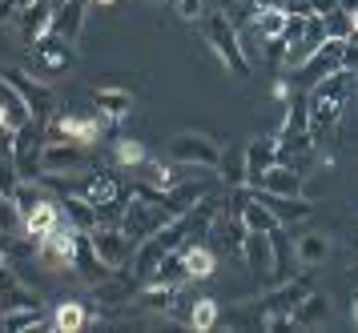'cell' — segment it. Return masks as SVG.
Instances as JSON below:
<instances>
[{"label":"cell","mask_w":358,"mask_h":333,"mask_svg":"<svg viewBox=\"0 0 358 333\" xmlns=\"http://www.w3.org/2000/svg\"><path fill=\"white\" fill-rule=\"evenodd\" d=\"M250 189L298 197V193H302V169H298V165H290V161H278V165H270V169L258 177V185H250Z\"/></svg>","instance_id":"16"},{"label":"cell","mask_w":358,"mask_h":333,"mask_svg":"<svg viewBox=\"0 0 358 333\" xmlns=\"http://www.w3.org/2000/svg\"><path fill=\"white\" fill-rule=\"evenodd\" d=\"M17 4H20V0H17Z\"/></svg>","instance_id":"46"},{"label":"cell","mask_w":358,"mask_h":333,"mask_svg":"<svg viewBox=\"0 0 358 333\" xmlns=\"http://www.w3.org/2000/svg\"><path fill=\"white\" fill-rule=\"evenodd\" d=\"M178 293H181V286L145 281V286H141V305H145V309H157V313H173V305H178Z\"/></svg>","instance_id":"29"},{"label":"cell","mask_w":358,"mask_h":333,"mask_svg":"<svg viewBox=\"0 0 358 333\" xmlns=\"http://www.w3.org/2000/svg\"><path fill=\"white\" fill-rule=\"evenodd\" d=\"M93 109H97L109 125H121L133 112V93L121 89V84H97V89H93Z\"/></svg>","instance_id":"14"},{"label":"cell","mask_w":358,"mask_h":333,"mask_svg":"<svg viewBox=\"0 0 358 333\" xmlns=\"http://www.w3.org/2000/svg\"><path fill=\"white\" fill-rule=\"evenodd\" d=\"M13 8H17V0H0V20H4V16L13 13Z\"/></svg>","instance_id":"40"},{"label":"cell","mask_w":358,"mask_h":333,"mask_svg":"<svg viewBox=\"0 0 358 333\" xmlns=\"http://www.w3.org/2000/svg\"><path fill=\"white\" fill-rule=\"evenodd\" d=\"M294 253H298V265L314 269L318 261H326V253H330V241H326L322 233H302V237L294 241Z\"/></svg>","instance_id":"30"},{"label":"cell","mask_w":358,"mask_h":333,"mask_svg":"<svg viewBox=\"0 0 358 333\" xmlns=\"http://www.w3.org/2000/svg\"><path fill=\"white\" fill-rule=\"evenodd\" d=\"M57 225H65V213H61V197L52 201V197H45V201H36L29 213H24V237H33V241H45L57 229Z\"/></svg>","instance_id":"13"},{"label":"cell","mask_w":358,"mask_h":333,"mask_svg":"<svg viewBox=\"0 0 358 333\" xmlns=\"http://www.w3.org/2000/svg\"><path fill=\"white\" fill-rule=\"evenodd\" d=\"M93 4H101V8H113L117 0H93Z\"/></svg>","instance_id":"42"},{"label":"cell","mask_w":358,"mask_h":333,"mask_svg":"<svg viewBox=\"0 0 358 333\" xmlns=\"http://www.w3.org/2000/svg\"><path fill=\"white\" fill-rule=\"evenodd\" d=\"M41 169L52 177H77L89 169V149L77 141H45V149H41Z\"/></svg>","instance_id":"7"},{"label":"cell","mask_w":358,"mask_h":333,"mask_svg":"<svg viewBox=\"0 0 358 333\" xmlns=\"http://www.w3.org/2000/svg\"><path fill=\"white\" fill-rule=\"evenodd\" d=\"M0 80H4V73H0Z\"/></svg>","instance_id":"45"},{"label":"cell","mask_w":358,"mask_h":333,"mask_svg":"<svg viewBox=\"0 0 358 333\" xmlns=\"http://www.w3.org/2000/svg\"><path fill=\"white\" fill-rule=\"evenodd\" d=\"M109 128L113 125H109L101 112H52L49 137L52 141H77V145H85V149H93Z\"/></svg>","instance_id":"3"},{"label":"cell","mask_w":358,"mask_h":333,"mask_svg":"<svg viewBox=\"0 0 358 333\" xmlns=\"http://www.w3.org/2000/svg\"><path fill=\"white\" fill-rule=\"evenodd\" d=\"M61 213H65V221L77 233H93L97 229V205L85 201L81 193H61Z\"/></svg>","instance_id":"24"},{"label":"cell","mask_w":358,"mask_h":333,"mask_svg":"<svg viewBox=\"0 0 358 333\" xmlns=\"http://www.w3.org/2000/svg\"><path fill=\"white\" fill-rule=\"evenodd\" d=\"M355 73H346V68H338V73H330V77H322L318 84H310V133H314V141H322V137H330L334 128H338V117H342V105H346V96H350V84H355Z\"/></svg>","instance_id":"1"},{"label":"cell","mask_w":358,"mask_h":333,"mask_svg":"<svg viewBox=\"0 0 358 333\" xmlns=\"http://www.w3.org/2000/svg\"><path fill=\"white\" fill-rule=\"evenodd\" d=\"M290 321L298 325V330H318V325L330 321V302H326L322 293H314V289H310L306 297L290 309Z\"/></svg>","instance_id":"22"},{"label":"cell","mask_w":358,"mask_h":333,"mask_svg":"<svg viewBox=\"0 0 358 333\" xmlns=\"http://www.w3.org/2000/svg\"><path fill=\"white\" fill-rule=\"evenodd\" d=\"M20 305H41V297H36L33 289H29L17 273H13V265L4 261V265H0V313L20 309Z\"/></svg>","instance_id":"18"},{"label":"cell","mask_w":358,"mask_h":333,"mask_svg":"<svg viewBox=\"0 0 358 333\" xmlns=\"http://www.w3.org/2000/svg\"><path fill=\"white\" fill-rule=\"evenodd\" d=\"M0 265H4V253H0Z\"/></svg>","instance_id":"44"},{"label":"cell","mask_w":358,"mask_h":333,"mask_svg":"<svg viewBox=\"0 0 358 333\" xmlns=\"http://www.w3.org/2000/svg\"><path fill=\"white\" fill-rule=\"evenodd\" d=\"M137 173H141V185H149V189H157V193H165V189H173V185H178V177H173V165H165V161H153V157H145V165H141Z\"/></svg>","instance_id":"32"},{"label":"cell","mask_w":358,"mask_h":333,"mask_svg":"<svg viewBox=\"0 0 358 333\" xmlns=\"http://www.w3.org/2000/svg\"><path fill=\"white\" fill-rule=\"evenodd\" d=\"M173 217H178V213H173V209H165L162 201H149V197H137V193H133V197H129V209H125V221H121V229H125V233H129L137 245H141L145 237L162 233V229L173 221Z\"/></svg>","instance_id":"4"},{"label":"cell","mask_w":358,"mask_h":333,"mask_svg":"<svg viewBox=\"0 0 358 333\" xmlns=\"http://www.w3.org/2000/svg\"><path fill=\"white\" fill-rule=\"evenodd\" d=\"M17 24H20V40L33 48L45 32H52V20H57V0H24L17 4Z\"/></svg>","instance_id":"11"},{"label":"cell","mask_w":358,"mask_h":333,"mask_svg":"<svg viewBox=\"0 0 358 333\" xmlns=\"http://www.w3.org/2000/svg\"><path fill=\"white\" fill-rule=\"evenodd\" d=\"M4 80L24 96V105H29V112H33L36 121H45V125H49L52 112H57V96H52L49 84H45V80H36L33 73H24V68H8Z\"/></svg>","instance_id":"8"},{"label":"cell","mask_w":358,"mask_h":333,"mask_svg":"<svg viewBox=\"0 0 358 333\" xmlns=\"http://www.w3.org/2000/svg\"><path fill=\"white\" fill-rule=\"evenodd\" d=\"M149 281H162V286H185V281H189V273H185V257H181V249L165 253L162 265H157V273H153Z\"/></svg>","instance_id":"35"},{"label":"cell","mask_w":358,"mask_h":333,"mask_svg":"<svg viewBox=\"0 0 358 333\" xmlns=\"http://www.w3.org/2000/svg\"><path fill=\"white\" fill-rule=\"evenodd\" d=\"M24 121H33V112H29V105H24V96H20L8 80H0V128L17 133Z\"/></svg>","instance_id":"25"},{"label":"cell","mask_w":358,"mask_h":333,"mask_svg":"<svg viewBox=\"0 0 358 333\" xmlns=\"http://www.w3.org/2000/svg\"><path fill=\"white\" fill-rule=\"evenodd\" d=\"M169 4H173V13H178L181 20H189V24H201V16L210 13L206 0H169Z\"/></svg>","instance_id":"37"},{"label":"cell","mask_w":358,"mask_h":333,"mask_svg":"<svg viewBox=\"0 0 358 333\" xmlns=\"http://www.w3.org/2000/svg\"><path fill=\"white\" fill-rule=\"evenodd\" d=\"M201 36H206V45L217 52V61L226 64L234 77H250V57L242 48V32L229 20V13H213L210 8L201 16Z\"/></svg>","instance_id":"2"},{"label":"cell","mask_w":358,"mask_h":333,"mask_svg":"<svg viewBox=\"0 0 358 333\" xmlns=\"http://www.w3.org/2000/svg\"><path fill=\"white\" fill-rule=\"evenodd\" d=\"M85 16H89V0H61V4H57L52 32H61L69 45H77L81 32H85Z\"/></svg>","instance_id":"20"},{"label":"cell","mask_w":358,"mask_h":333,"mask_svg":"<svg viewBox=\"0 0 358 333\" xmlns=\"http://www.w3.org/2000/svg\"><path fill=\"white\" fill-rule=\"evenodd\" d=\"M89 321H93V313H89V305L85 302H57L49 325L57 333H77V330H85Z\"/></svg>","instance_id":"27"},{"label":"cell","mask_w":358,"mask_h":333,"mask_svg":"<svg viewBox=\"0 0 358 333\" xmlns=\"http://www.w3.org/2000/svg\"><path fill=\"white\" fill-rule=\"evenodd\" d=\"M217 318H222L217 302H213V297H197L194 313H189V325H194L197 333H206V330H213V325H217Z\"/></svg>","instance_id":"36"},{"label":"cell","mask_w":358,"mask_h":333,"mask_svg":"<svg viewBox=\"0 0 358 333\" xmlns=\"http://www.w3.org/2000/svg\"><path fill=\"white\" fill-rule=\"evenodd\" d=\"M342 68L358 77V40H346V48H342Z\"/></svg>","instance_id":"38"},{"label":"cell","mask_w":358,"mask_h":333,"mask_svg":"<svg viewBox=\"0 0 358 333\" xmlns=\"http://www.w3.org/2000/svg\"><path fill=\"white\" fill-rule=\"evenodd\" d=\"M242 257L250 273L258 277V281H270V273H274V245H270V233H245V245H242Z\"/></svg>","instance_id":"17"},{"label":"cell","mask_w":358,"mask_h":333,"mask_svg":"<svg viewBox=\"0 0 358 333\" xmlns=\"http://www.w3.org/2000/svg\"><path fill=\"white\" fill-rule=\"evenodd\" d=\"M169 157L178 161V165L217 169V161H222V145L213 141L210 133H194V128H185V133H178V137L169 141Z\"/></svg>","instance_id":"5"},{"label":"cell","mask_w":358,"mask_h":333,"mask_svg":"<svg viewBox=\"0 0 358 333\" xmlns=\"http://www.w3.org/2000/svg\"><path fill=\"white\" fill-rule=\"evenodd\" d=\"M77 193H81L85 201H93V205H105V201H113V197H121V181H117L109 169H97V173H85V181L77 185Z\"/></svg>","instance_id":"23"},{"label":"cell","mask_w":358,"mask_h":333,"mask_svg":"<svg viewBox=\"0 0 358 333\" xmlns=\"http://www.w3.org/2000/svg\"><path fill=\"white\" fill-rule=\"evenodd\" d=\"M145 145L133 141V137H113V165H121V169H141L145 165Z\"/></svg>","instance_id":"33"},{"label":"cell","mask_w":358,"mask_h":333,"mask_svg":"<svg viewBox=\"0 0 358 333\" xmlns=\"http://www.w3.org/2000/svg\"><path fill=\"white\" fill-rule=\"evenodd\" d=\"M29 52H33V64H36L33 73H41V77H57V73H65L73 64V45L61 32H45Z\"/></svg>","instance_id":"10"},{"label":"cell","mask_w":358,"mask_h":333,"mask_svg":"<svg viewBox=\"0 0 358 333\" xmlns=\"http://www.w3.org/2000/svg\"><path fill=\"white\" fill-rule=\"evenodd\" d=\"M229 4H245V0H229Z\"/></svg>","instance_id":"43"},{"label":"cell","mask_w":358,"mask_h":333,"mask_svg":"<svg viewBox=\"0 0 358 333\" xmlns=\"http://www.w3.org/2000/svg\"><path fill=\"white\" fill-rule=\"evenodd\" d=\"M73 269L81 273L85 286H101L105 277H109V265L97 257V249H93V241H89V233H81V245H77V261H73Z\"/></svg>","instance_id":"26"},{"label":"cell","mask_w":358,"mask_h":333,"mask_svg":"<svg viewBox=\"0 0 358 333\" xmlns=\"http://www.w3.org/2000/svg\"><path fill=\"white\" fill-rule=\"evenodd\" d=\"M181 257H185L189 281H210L213 269H217V253H213L210 241H185V245H181Z\"/></svg>","instance_id":"19"},{"label":"cell","mask_w":358,"mask_h":333,"mask_svg":"<svg viewBox=\"0 0 358 333\" xmlns=\"http://www.w3.org/2000/svg\"><path fill=\"white\" fill-rule=\"evenodd\" d=\"M45 318H41V305H20V309H8L0 313V330L4 333H20V330H41Z\"/></svg>","instance_id":"31"},{"label":"cell","mask_w":358,"mask_h":333,"mask_svg":"<svg viewBox=\"0 0 358 333\" xmlns=\"http://www.w3.org/2000/svg\"><path fill=\"white\" fill-rule=\"evenodd\" d=\"M89 241H93L97 257L109 265V269H125V265L133 261V249H137V241H133L121 225H97V229L89 233Z\"/></svg>","instance_id":"9"},{"label":"cell","mask_w":358,"mask_h":333,"mask_svg":"<svg viewBox=\"0 0 358 333\" xmlns=\"http://www.w3.org/2000/svg\"><path fill=\"white\" fill-rule=\"evenodd\" d=\"M282 161V149H278V133L274 137H254L245 145V185H258V177Z\"/></svg>","instance_id":"15"},{"label":"cell","mask_w":358,"mask_h":333,"mask_svg":"<svg viewBox=\"0 0 358 333\" xmlns=\"http://www.w3.org/2000/svg\"><path fill=\"white\" fill-rule=\"evenodd\" d=\"M350 318H355V325H358V293H355V305H350Z\"/></svg>","instance_id":"41"},{"label":"cell","mask_w":358,"mask_h":333,"mask_svg":"<svg viewBox=\"0 0 358 333\" xmlns=\"http://www.w3.org/2000/svg\"><path fill=\"white\" fill-rule=\"evenodd\" d=\"M342 48H346V40H338V36H326V45L314 48V52H310V61L298 68V73H302V80H306V84H318L322 77L338 73V68H342Z\"/></svg>","instance_id":"12"},{"label":"cell","mask_w":358,"mask_h":333,"mask_svg":"<svg viewBox=\"0 0 358 333\" xmlns=\"http://www.w3.org/2000/svg\"><path fill=\"white\" fill-rule=\"evenodd\" d=\"M310 4H314V16H330L342 0H310Z\"/></svg>","instance_id":"39"},{"label":"cell","mask_w":358,"mask_h":333,"mask_svg":"<svg viewBox=\"0 0 358 333\" xmlns=\"http://www.w3.org/2000/svg\"><path fill=\"white\" fill-rule=\"evenodd\" d=\"M77 245H81V233L65 221V225H57L45 241H36V261H41L45 269H52V273L73 269V261H77Z\"/></svg>","instance_id":"6"},{"label":"cell","mask_w":358,"mask_h":333,"mask_svg":"<svg viewBox=\"0 0 358 333\" xmlns=\"http://www.w3.org/2000/svg\"><path fill=\"white\" fill-rule=\"evenodd\" d=\"M242 221H245V229H254V233H270V229H278V225H282L258 193H250V201L242 205Z\"/></svg>","instance_id":"28"},{"label":"cell","mask_w":358,"mask_h":333,"mask_svg":"<svg viewBox=\"0 0 358 333\" xmlns=\"http://www.w3.org/2000/svg\"><path fill=\"white\" fill-rule=\"evenodd\" d=\"M217 173H222V181H226V189L245 185V149H222Z\"/></svg>","instance_id":"34"},{"label":"cell","mask_w":358,"mask_h":333,"mask_svg":"<svg viewBox=\"0 0 358 333\" xmlns=\"http://www.w3.org/2000/svg\"><path fill=\"white\" fill-rule=\"evenodd\" d=\"M254 193H258L262 201L270 205V213H274V217H278L282 225L306 221L310 213H314V205H310V201L302 197V193H298V197H282V193H262V189H254Z\"/></svg>","instance_id":"21"}]
</instances>
